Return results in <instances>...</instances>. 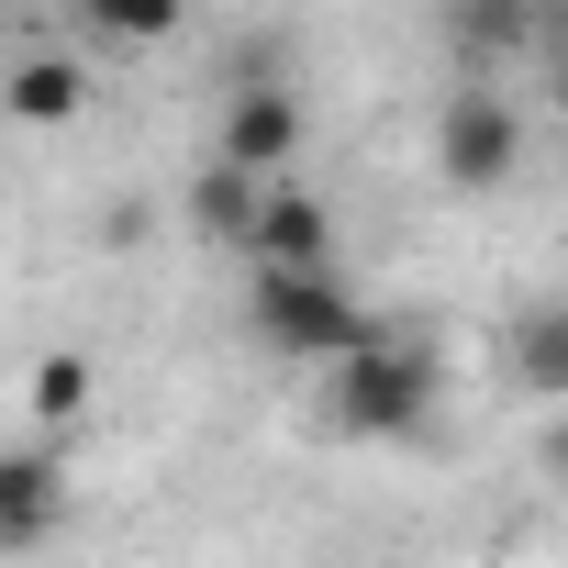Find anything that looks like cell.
Instances as JSON below:
<instances>
[{"mask_svg":"<svg viewBox=\"0 0 568 568\" xmlns=\"http://www.w3.org/2000/svg\"><path fill=\"white\" fill-rule=\"evenodd\" d=\"M245 256L256 267H335V212L313 190H267V223H256Z\"/></svg>","mask_w":568,"mask_h":568,"instance_id":"obj_9","label":"cell"},{"mask_svg":"<svg viewBox=\"0 0 568 568\" xmlns=\"http://www.w3.org/2000/svg\"><path fill=\"white\" fill-rule=\"evenodd\" d=\"M212 156L223 168H256V179L291 168L302 156V90L291 79H234L223 90V123H212Z\"/></svg>","mask_w":568,"mask_h":568,"instance_id":"obj_6","label":"cell"},{"mask_svg":"<svg viewBox=\"0 0 568 568\" xmlns=\"http://www.w3.org/2000/svg\"><path fill=\"white\" fill-rule=\"evenodd\" d=\"M524 168V112L490 79H457V101L435 112V179L446 190H501Z\"/></svg>","mask_w":568,"mask_h":568,"instance_id":"obj_3","label":"cell"},{"mask_svg":"<svg viewBox=\"0 0 568 568\" xmlns=\"http://www.w3.org/2000/svg\"><path fill=\"white\" fill-rule=\"evenodd\" d=\"M245 335H256L267 357H291V368H335V357H357L379 324H368V302L346 291L335 267H256Z\"/></svg>","mask_w":568,"mask_h":568,"instance_id":"obj_2","label":"cell"},{"mask_svg":"<svg viewBox=\"0 0 568 568\" xmlns=\"http://www.w3.org/2000/svg\"><path fill=\"white\" fill-rule=\"evenodd\" d=\"M435 390H446L435 346H413V335H390V324H379L357 357H335V368H324L313 424H324L335 446H390V435H413V424L435 413Z\"/></svg>","mask_w":568,"mask_h":568,"instance_id":"obj_1","label":"cell"},{"mask_svg":"<svg viewBox=\"0 0 568 568\" xmlns=\"http://www.w3.org/2000/svg\"><path fill=\"white\" fill-rule=\"evenodd\" d=\"M535 468H546V479H557V490H568V402H557V413H546V424H535Z\"/></svg>","mask_w":568,"mask_h":568,"instance_id":"obj_13","label":"cell"},{"mask_svg":"<svg viewBox=\"0 0 568 568\" xmlns=\"http://www.w3.org/2000/svg\"><path fill=\"white\" fill-rule=\"evenodd\" d=\"M68 501H79V479L57 446H0V568L45 557L68 535Z\"/></svg>","mask_w":568,"mask_h":568,"instance_id":"obj_4","label":"cell"},{"mask_svg":"<svg viewBox=\"0 0 568 568\" xmlns=\"http://www.w3.org/2000/svg\"><path fill=\"white\" fill-rule=\"evenodd\" d=\"M546 90H557V123H568V45L546 57Z\"/></svg>","mask_w":568,"mask_h":568,"instance_id":"obj_14","label":"cell"},{"mask_svg":"<svg viewBox=\"0 0 568 568\" xmlns=\"http://www.w3.org/2000/svg\"><path fill=\"white\" fill-rule=\"evenodd\" d=\"M23 413H34V424H79V413H90V357H45V368L23 379Z\"/></svg>","mask_w":568,"mask_h":568,"instance_id":"obj_12","label":"cell"},{"mask_svg":"<svg viewBox=\"0 0 568 568\" xmlns=\"http://www.w3.org/2000/svg\"><path fill=\"white\" fill-rule=\"evenodd\" d=\"M435 34H446L457 79H490V90H501L513 57H546V12L535 0H435Z\"/></svg>","mask_w":568,"mask_h":568,"instance_id":"obj_5","label":"cell"},{"mask_svg":"<svg viewBox=\"0 0 568 568\" xmlns=\"http://www.w3.org/2000/svg\"><path fill=\"white\" fill-rule=\"evenodd\" d=\"M256 223H267V179L256 168H223V156H201V179H190V234L201 245H256Z\"/></svg>","mask_w":568,"mask_h":568,"instance_id":"obj_7","label":"cell"},{"mask_svg":"<svg viewBox=\"0 0 568 568\" xmlns=\"http://www.w3.org/2000/svg\"><path fill=\"white\" fill-rule=\"evenodd\" d=\"M179 23H190V0H79V34H90V45H123V57L168 45Z\"/></svg>","mask_w":568,"mask_h":568,"instance_id":"obj_11","label":"cell"},{"mask_svg":"<svg viewBox=\"0 0 568 568\" xmlns=\"http://www.w3.org/2000/svg\"><path fill=\"white\" fill-rule=\"evenodd\" d=\"M0 112L34 123V134H57V123L90 112V68H79V57H12V79H0Z\"/></svg>","mask_w":568,"mask_h":568,"instance_id":"obj_8","label":"cell"},{"mask_svg":"<svg viewBox=\"0 0 568 568\" xmlns=\"http://www.w3.org/2000/svg\"><path fill=\"white\" fill-rule=\"evenodd\" d=\"M513 390L524 402H568V302H535V313H513Z\"/></svg>","mask_w":568,"mask_h":568,"instance_id":"obj_10","label":"cell"}]
</instances>
